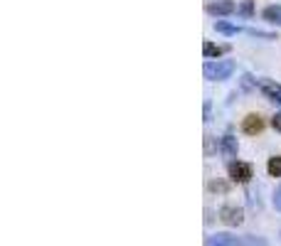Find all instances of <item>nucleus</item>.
I'll use <instances>...</instances> for the list:
<instances>
[{
  "instance_id": "obj_14",
  "label": "nucleus",
  "mask_w": 281,
  "mask_h": 246,
  "mask_svg": "<svg viewBox=\"0 0 281 246\" xmlns=\"http://www.w3.org/2000/svg\"><path fill=\"white\" fill-rule=\"evenodd\" d=\"M239 13H242L244 18H249V15L254 13V10H252V3H249V0H244V3H242V8H239Z\"/></svg>"
},
{
  "instance_id": "obj_7",
  "label": "nucleus",
  "mask_w": 281,
  "mask_h": 246,
  "mask_svg": "<svg viewBox=\"0 0 281 246\" xmlns=\"http://www.w3.org/2000/svg\"><path fill=\"white\" fill-rule=\"evenodd\" d=\"M205 246H239V239L229 236V234H215V236L207 239Z\"/></svg>"
},
{
  "instance_id": "obj_16",
  "label": "nucleus",
  "mask_w": 281,
  "mask_h": 246,
  "mask_svg": "<svg viewBox=\"0 0 281 246\" xmlns=\"http://www.w3.org/2000/svg\"><path fill=\"white\" fill-rule=\"evenodd\" d=\"M274 207H276V209L281 212V187L276 189V194H274Z\"/></svg>"
},
{
  "instance_id": "obj_1",
  "label": "nucleus",
  "mask_w": 281,
  "mask_h": 246,
  "mask_svg": "<svg viewBox=\"0 0 281 246\" xmlns=\"http://www.w3.org/2000/svg\"><path fill=\"white\" fill-rule=\"evenodd\" d=\"M234 72V62H229V59H217V62H207L205 69H203V74L205 79L210 81H222V79H229Z\"/></svg>"
},
{
  "instance_id": "obj_8",
  "label": "nucleus",
  "mask_w": 281,
  "mask_h": 246,
  "mask_svg": "<svg viewBox=\"0 0 281 246\" xmlns=\"http://www.w3.org/2000/svg\"><path fill=\"white\" fill-rule=\"evenodd\" d=\"M220 151L225 153V158H237V138L225 135V138L220 140Z\"/></svg>"
},
{
  "instance_id": "obj_10",
  "label": "nucleus",
  "mask_w": 281,
  "mask_h": 246,
  "mask_svg": "<svg viewBox=\"0 0 281 246\" xmlns=\"http://www.w3.org/2000/svg\"><path fill=\"white\" fill-rule=\"evenodd\" d=\"M215 30H217V32H222V35H237V32H239V27H237V25H229V22H225V20L215 22Z\"/></svg>"
},
{
  "instance_id": "obj_6",
  "label": "nucleus",
  "mask_w": 281,
  "mask_h": 246,
  "mask_svg": "<svg viewBox=\"0 0 281 246\" xmlns=\"http://www.w3.org/2000/svg\"><path fill=\"white\" fill-rule=\"evenodd\" d=\"M237 8H234V3L232 0H217V3H210L207 5V13L210 15H232Z\"/></svg>"
},
{
  "instance_id": "obj_3",
  "label": "nucleus",
  "mask_w": 281,
  "mask_h": 246,
  "mask_svg": "<svg viewBox=\"0 0 281 246\" xmlns=\"http://www.w3.org/2000/svg\"><path fill=\"white\" fill-rule=\"evenodd\" d=\"M220 219L225 222L227 227H239L244 222V212L239 207H234V205H225L220 209Z\"/></svg>"
},
{
  "instance_id": "obj_9",
  "label": "nucleus",
  "mask_w": 281,
  "mask_h": 246,
  "mask_svg": "<svg viewBox=\"0 0 281 246\" xmlns=\"http://www.w3.org/2000/svg\"><path fill=\"white\" fill-rule=\"evenodd\" d=\"M264 20L271 22V25H281V8L279 5H269V8L264 10Z\"/></svg>"
},
{
  "instance_id": "obj_17",
  "label": "nucleus",
  "mask_w": 281,
  "mask_h": 246,
  "mask_svg": "<svg viewBox=\"0 0 281 246\" xmlns=\"http://www.w3.org/2000/svg\"><path fill=\"white\" fill-rule=\"evenodd\" d=\"M271 123H274V128H276V131L281 133V114L274 116V121H271Z\"/></svg>"
},
{
  "instance_id": "obj_2",
  "label": "nucleus",
  "mask_w": 281,
  "mask_h": 246,
  "mask_svg": "<svg viewBox=\"0 0 281 246\" xmlns=\"http://www.w3.org/2000/svg\"><path fill=\"white\" fill-rule=\"evenodd\" d=\"M229 177L234 180V182H239V185H244V182H249L252 177H254V172H252V165H247V163H229Z\"/></svg>"
},
{
  "instance_id": "obj_13",
  "label": "nucleus",
  "mask_w": 281,
  "mask_h": 246,
  "mask_svg": "<svg viewBox=\"0 0 281 246\" xmlns=\"http://www.w3.org/2000/svg\"><path fill=\"white\" fill-rule=\"evenodd\" d=\"M203 52H205V57H220L225 50H222V47H217V44H212V42H205Z\"/></svg>"
},
{
  "instance_id": "obj_15",
  "label": "nucleus",
  "mask_w": 281,
  "mask_h": 246,
  "mask_svg": "<svg viewBox=\"0 0 281 246\" xmlns=\"http://www.w3.org/2000/svg\"><path fill=\"white\" fill-rule=\"evenodd\" d=\"M207 187L212 189V192H227V185H225V182H210Z\"/></svg>"
},
{
  "instance_id": "obj_12",
  "label": "nucleus",
  "mask_w": 281,
  "mask_h": 246,
  "mask_svg": "<svg viewBox=\"0 0 281 246\" xmlns=\"http://www.w3.org/2000/svg\"><path fill=\"white\" fill-rule=\"evenodd\" d=\"M239 246H269V244L262 236H244V239H239Z\"/></svg>"
},
{
  "instance_id": "obj_4",
  "label": "nucleus",
  "mask_w": 281,
  "mask_h": 246,
  "mask_svg": "<svg viewBox=\"0 0 281 246\" xmlns=\"http://www.w3.org/2000/svg\"><path fill=\"white\" fill-rule=\"evenodd\" d=\"M257 86H259V89H262V91L269 96L271 101L281 104V84L271 81V79H257Z\"/></svg>"
},
{
  "instance_id": "obj_5",
  "label": "nucleus",
  "mask_w": 281,
  "mask_h": 246,
  "mask_svg": "<svg viewBox=\"0 0 281 246\" xmlns=\"http://www.w3.org/2000/svg\"><path fill=\"white\" fill-rule=\"evenodd\" d=\"M242 131L249 133V135H257V133H262L264 131V118L259 114H249L247 118H244Z\"/></svg>"
},
{
  "instance_id": "obj_11",
  "label": "nucleus",
  "mask_w": 281,
  "mask_h": 246,
  "mask_svg": "<svg viewBox=\"0 0 281 246\" xmlns=\"http://www.w3.org/2000/svg\"><path fill=\"white\" fill-rule=\"evenodd\" d=\"M266 170H269V175H271V177H281V158H279V155H276V158H269Z\"/></svg>"
},
{
  "instance_id": "obj_18",
  "label": "nucleus",
  "mask_w": 281,
  "mask_h": 246,
  "mask_svg": "<svg viewBox=\"0 0 281 246\" xmlns=\"http://www.w3.org/2000/svg\"><path fill=\"white\" fill-rule=\"evenodd\" d=\"M205 121H210V101L205 104Z\"/></svg>"
}]
</instances>
